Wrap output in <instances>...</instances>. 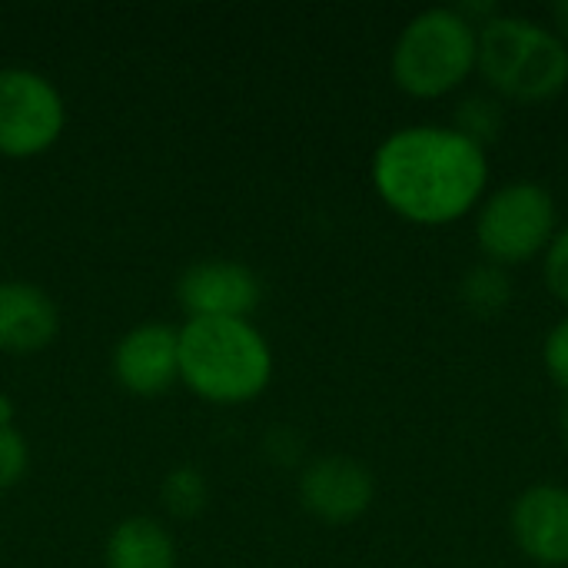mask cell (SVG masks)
Wrapping results in <instances>:
<instances>
[{"label": "cell", "instance_id": "cell-9", "mask_svg": "<svg viewBox=\"0 0 568 568\" xmlns=\"http://www.w3.org/2000/svg\"><path fill=\"white\" fill-rule=\"evenodd\" d=\"M116 383L140 399L166 393L180 379V329L166 323H140L113 346Z\"/></svg>", "mask_w": 568, "mask_h": 568}, {"label": "cell", "instance_id": "cell-7", "mask_svg": "<svg viewBox=\"0 0 568 568\" xmlns=\"http://www.w3.org/2000/svg\"><path fill=\"white\" fill-rule=\"evenodd\" d=\"M260 300L263 283L240 260H196L176 280V303L190 320H250Z\"/></svg>", "mask_w": 568, "mask_h": 568}, {"label": "cell", "instance_id": "cell-4", "mask_svg": "<svg viewBox=\"0 0 568 568\" xmlns=\"http://www.w3.org/2000/svg\"><path fill=\"white\" fill-rule=\"evenodd\" d=\"M479 57V30L456 7H429L416 13L393 47V80L416 100H439L459 90Z\"/></svg>", "mask_w": 568, "mask_h": 568}, {"label": "cell", "instance_id": "cell-19", "mask_svg": "<svg viewBox=\"0 0 568 568\" xmlns=\"http://www.w3.org/2000/svg\"><path fill=\"white\" fill-rule=\"evenodd\" d=\"M13 419H17L13 399H10L7 393H0V429H3V426H13Z\"/></svg>", "mask_w": 568, "mask_h": 568}, {"label": "cell", "instance_id": "cell-17", "mask_svg": "<svg viewBox=\"0 0 568 568\" xmlns=\"http://www.w3.org/2000/svg\"><path fill=\"white\" fill-rule=\"evenodd\" d=\"M542 280H546V290L568 306V226L556 230L549 250L542 253Z\"/></svg>", "mask_w": 568, "mask_h": 568}, {"label": "cell", "instance_id": "cell-6", "mask_svg": "<svg viewBox=\"0 0 568 568\" xmlns=\"http://www.w3.org/2000/svg\"><path fill=\"white\" fill-rule=\"evenodd\" d=\"M67 126L63 93L30 67H0V156L30 160L47 153Z\"/></svg>", "mask_w": 568, "mask_h": 568}, {"label": "cell", "instance_id": "cell-12", "mask_svg": "<svg viewBox=\"0 0 568 568\" xmlns=\"http://www.w3.org/2000/svg\"><path fill=\"white\" fill-rule=\"evenodd\" d=\"M103 568H176V542L153 516H126L103 542Z\"/></svg>", "mask_w": 568, "mask_h": 568}, {"label": "cell", "instance_id": "cell-14", "mask_svg": "<svg viewBox=\"0 0 568 568\" xmlns=\"http://www.w3.org/2000/svg\"><path fill=\"white\" fill-rule=\"evenodd\" d=\"M160 499L166 506L170 516L176 519H193L203 513L206 499H210V486L206 476L193 466H176L166 473L163 486H160Z\"/></svg>", "mask_w": 568, "mask_h": 568}, {"label": "cell", "instance_id": "cell-15", "mask_svg": "<svg viewBox=\"0 0 568 568\" xmlns=\"http://www.w3.org/2000/svg\"><path fill=\"white\" fill-rule=\"evenodd\" d=\"M453 130H459L463 136H469L473 143H479L486 150V143H493L503 133V106L493 97H466L456 110V123Z\"/></svg>", "mask_w": 568, "mask_h": 568}, {"label": "cell", "instance_id": "cell-20", "mask_svg": "<svg viewBox=\"0 0 568 568\" xmlns=\"http://www.w3.org/2000/svg\"><path fill=\"white\" fill-rule=\"evenodd\" d=\"M556 23H559V30H562V40H568V0H562V3L556 7Z\"/></svg>", "mask_w": 568, "mask_h": 568}, {"label": "cell", "instance_id": "cell-2", "mask_svg": "<svg viewBox=\"0 0 568 568\" xmlns=\"http://www.w3.org/2000/svg\"><path fill=\"white\" fill-rule=\"evenodd\" d=\"M180 383L213 406H243L273 383V349L250 320H186Z\"/></svg>", "mask_w": 568, "mask_h": 568}, {"label": "cell", "instance_id": "cell-11", "mask_svg": "<svg viewBox=\"0 0 568 568\" xmlns=\"http://www.w3.org/2000/svg\"><path fill=\"white\" fill-rule=\"evenodd\" d=\"M60 333V310L53 296L27 280H0V353H43Z\"/></svg>", "mask_w": 568, "mask_h": 568}, {"label": "cell", "instance_id": "cell-21", "mask_svg": "<svg viewBox=\"0 0 568 568\" xmlns=\"http://www.w3.org/2000/svg\"><path fill=\"white\" fill-rule=\"evenodd\" d=\"M559 426H562V439H566V446H568V396H566V403H562V416H559Z\"/></svg>", "mask_w": 568, "mask_h": 568}, {"label": "cell", "instance_id": "cell-16", "mask_svg": "<svg viewBox=\"0 0 568 568\" xmlns=\"http://www.w3.org/2000/svg\"><path fill=\"white\" fill-rule=\"evenodd\" d=\"M30 469V446L17 426L0 429V489H13Z\"/></svg>", "mask_w": 568, "mask_h": 568}, {"label": "cell", "instance_id": "cell-3", "mask_svg": "<svg viewBox=\"0 0 568 568\" xmlns=\"http://www.w3.org/2000/svg\"><path fill=\"white\" fill-rule=\"evenodd\" d=\"M476 70L506 100L546 103L568 87V43L539 20L496 13L479 27Z\"/></svg>", "mask_w": 568, "mask_h": 568}, {"label": "cell", "instance_id": "cell-5", "mask_svg": "<svg viewBox=\"0 0 568 568\" xmlns=\"http://www.w3.org/2000/svg\"><path fill=\"white\" fill-rule=\"evenodd\" d=\"M556 200L536 180H509L476 206V243L486 263L523 266L556 236Z\"/></svg>", "mask_w": 568, "mask_h": 568}, {"label": "cell", "instance_id": "cell-13", "mask_svg": "<svg viewBox=\"0 0 568 568\" xmlns=\"http://www.w3.org/2000/svg\"><path fill=\"white\" fill-rule=\"evenodd\" d=\"M459 296H463V306H466L473 316H479V320H496V316L509 306V300H513V280H509V273H506L503 266L483 260V263H476V266L463 276Z\"/></svg>", "mask_w": 568, "mask_h": 568}, {"label": "cell", "instance_id": "cell-10", "mask_svg": "<svg viewBox=\"0 0 568 568\" xmlns=\"http://www.w3.org/2000/svg\"><path fill=\"white\" fill-rule=\"evenodd\" d=\"M519 552L542 568L568 566V489L556 483L529 486L509 513Z\"/></svg>", "mask_w": 568, "mask_h": 568}, {"label": "cell", "instance_id": "cell-8", "mask_svg": "<svg viewBox=\"0 0 568 568\" xmlns=\"http://www.w3.org/2000/svg\"><path fill=\"white\" fill-rule=\"evenodd\" d=\"M373 496H376L373 473L349 456H323L300 473L303 509L329 526H346L366 516Z\"/></svg>", "mask_w": 568, "mask_h": 568}, {"label": "cell", "instance_id": "cell-1", "mask_svg": "<svg viewBox=\"0 0 568 568\" xmlns=\"http://www.w3.org/2000/svg\"><path fill=\"white\" fill-rule=\"evenodd\" d=\"M369 176L376 196L399 220L449 226L483 203L489 160L479 143L453 126L413 123L376 146Z\"/></svg>", "mask_w": 568, "mask_h": 568}, {"label": "cell", "instance_id": "cell-18", "mask_svg": "<svg viewBox=\"0 0 568 568\" xmlns=\"http://www.w3.org/2000/svg\"><path fill=\"white\" fill-rule=\"evenodd\" d=\"M542 359H546V373L552 376V383L568 396V316L549 329Z\"/></svg>", "mask_w": 568, "mask_h": 568}]
</instances>
